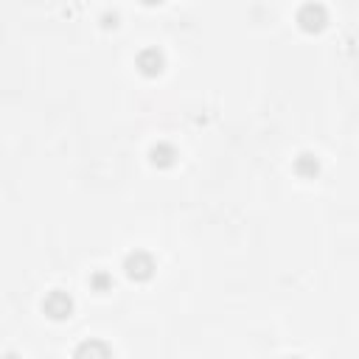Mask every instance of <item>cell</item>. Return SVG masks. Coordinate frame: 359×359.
Instances as JSON below:
<instances>
[{"label": "cell", "mask_w": 359, "mask_h": 359, "mask_svg": "<svg viewBox=\"0 0 359 359\" xmlns=\"http://www.w3.org/2000/svg\"><path fill=\"white\" fill-rule=\"evenodd\" d=\"M45 309H48V311H53V317H65V314L70 311V297H65V294H59V292H53V294L48 297V303H45Z\"/></svg>", "instance_id": "6da1fadb"}]
</instances>
